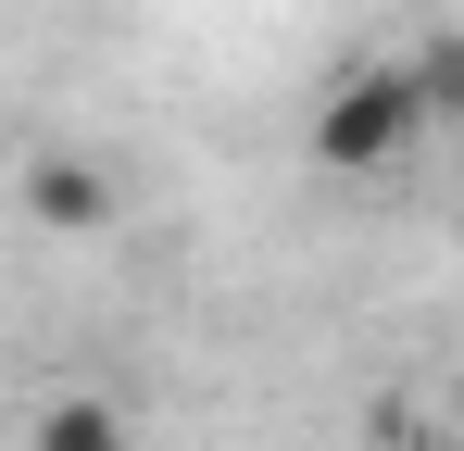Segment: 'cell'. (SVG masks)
<instances>
[{"label":"cell","mask_w":464,"mask_h":451,"mask_svg":"<svg viewBox=\"0 0 464 451\" xmlns=\"http://www.w3.org/2000/svg\"><path fill=\"white\" fill-rule=\"evenodd\" d=\"M113 214H126V201H113V176H101L88 150H38V163H25V226H51V238H101Z\"/></svg>","instance_id":"7a4b0ae2"},{"label":"cell","mask_w":464,"mask_h":451,"mask_svg":"<svg viewBox=\"0 0 464 451\" xmlns=\"http://www.w3.org/2000/svg\"><path fill=\"white\" fill-rule=\"evenodd\" d=\"M25 451H126V401H101V389H51V401L25 414Z\"/></svg>","instance_id":"3957f363"},{"label":"cell","mask_w":464,"mask_h":451,"mask_svg":"<svg viewBox=\"0 0 464 451\" xmlns=\"http://www.w3.org/2000/svg\"><path fill=\"white\" fill-rule=\"evenodd\" d=\"M427 139H440V126H427V101H414L401 63H352L314 101V163H326V176H401Z\"/></svg>","instance_id":"6da1fadb"}]
</instances>
